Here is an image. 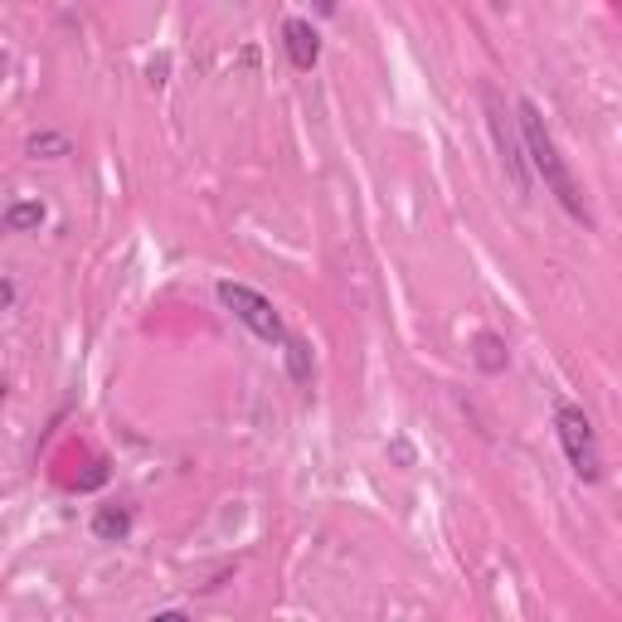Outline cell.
Masks as SVG:
<instances>
[{"label": "cell", "mask_w": 622, "mask_h": 622, "mask_svg": "<svg viewBox=\"0 0 622 622\" xmlns=\"http://www.w3.org/2000/svg\"><path fill=\"white\" fill-rule=\"evenodd\" d=\"M30 151H34V156H40V151H54V156H63L69 142H63V136H30Z\"/></svg>", "instance_id": "30bf717a"}, {"label": "cell", "mask_w": 622, "mask_h": 622, "mask_svg": "<svg viewBox=\"0 0 622 622\" xmlns=\"http://www.w3.org/2000/svg\"><path fill=\"white\" fill-rule=\"evenodd\" d=\"M283 44H287V59L297 63V69H312V63L322 59V34H316L307 20H287L283 24Z\"/></svg>", "instance_id": "5b68a950"}, {"label": "cell", "mask_w": 622, "mask_h": 622, "mask_svg": "<svg viewBox=\"0 0 622 622\" xmlns=\"http://www.w3.org/2000/svg\"><path fill=\"white\" fill-rule=\"evenodd\" d=\"M40 224H44V205H30V200H24V205L6 210V228H10V234H24V228H40Z\"/></svg>", "instance_id": "ba28073f"}, {"label": "cell", "mask_w": 622, "mask_h": 622, "mask_svg": "<svg viewBox=\"0 0 622 622\" xmlns=\"http://www.w3.org/2000/svg\"><path fill=\"white\" fill-rule=\"evenodd\" d=\"M287 370L297 385H312V346L297 336H287Z\"/></svg>", "instance_id": "52a82bcc"}, {"label": "cell", "mask_w": 622, "mask_h": 622, "mask_svg": "<svg viewBox=\"0 0 622 622\" xmlns=\"http://www.w3.org/2000/svg\"><path fill=\"white\" fill-rule=\"evenodd\" d=\"M487 108H491V132H497V146H501V161H506V175L516 181V190H530V175L520 166V146L511 136V126H506V112L497 103V93H487Z\"/></svg>", "instance_id": "277c9868"}, {"label": "cell", "mask_w": 622, "mask_h": 622, "mask_svg": "<svg viewBox=\"0 0 622 622\" xmlns=\"http://www.w3.org/2000/svg\"><path fill=\"white\" fill-rule=\"evenodd\" d=\"M126 530H132V511H126V506H103V511L93 516V536L108 544L126 540Z\"/></svg>", "instance_id": "8992f818"}, {"label": "cell", "mask_w": 622, "mask_h": 622, "mask_svg": "<svg viewBox=\"0 0 622 622\" xmlns=\"http://www.w3.org/2000/svg\"><path fill=\"white\" fill-rule=\"evenodd\" d=\"M316 10H322V16H336V0H316Z\"/></svg>", "instance_id": "8fae6325"}, {"label": "cell", "mask_w": 622, "mask_h": 622, "mask_svg": "<svg viewBox=\"0 0 622 622\" xmlns=\"http://www.w3.org/2000/svg\"><path fill=\"white\" fill-rule=\"evenodd\" d=\"M477 365H481V370H487V375H497L501 370V365H506V346H501V340L497 336H477Z\"/></svg>", "instance_id": "9c48e42d"}, {"label": "cell", "mask_w": 622, "mask_h": 622, "mask_svg": "<svg viewBox=\"0 0 622 622\" xmlns=\"http://www.w3.org/2000/svg\"><path fill=\"white\" fill-rule=\"evenodd\" d=\"M520 136H526V151H530V161H536V171L544 175V185H550V195L560 200V205L574 214V220L589 224V205H583V190L574 181V171L564 166V156H560V146H554V136H550V126H544L540 118V108L530 103V98H520Z\"/></svg>", "instance_id": "6da1fadb"}, {"label": "cell", "mask_w": 622, "mask_h": 622, "mask_svg": "<svg viewBox=\"0 0 622 622\" xmlns=\"http://www.w3.org/2000/svg\"><path fill=\"white\" fill-rule=\"evenodd\" d=\"M220 302H224V307L234 312L238 322H244L258 340H268V346H287L283 316L273 312V302L263 297V292H253V287H244V283H220Z\"/></svg>", "instance_id": "7a4b0ae2"}, {"label": "cell", "mask_w": 622, "mask_h": 622, "mask_svg": "<svg viewBox=\"0 0 622 622\" xmlns=\"http://www.w3.org/2000/svg\"><path fill=\"white\" fill-rule=\"evenodd\" d=\"M554 424H560V442L569 452V467H574L583 481H599L603 477V452H599V438H593V424L579 409H560Z\"/></svg>", "instance_id": "3957f363"}]
</instances>
